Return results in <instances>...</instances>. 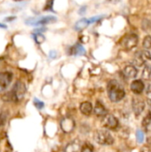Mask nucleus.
<instances>
[{
	"instance_id": "nucleus-10",
	"label": "nucleus",
	"mask_w": 151,
	"mask_h": 152,
	"mask_svg": "<svg viewBox=\"0 0 151 152\" xmlns=\"http://www.w3.org/2000/svg\"><path fill=\"white\" fill-rule=\"evenodd\" d=\"M132 106H133V112L135 114V116H140L142 114V112L144 110V102L143 101L139 98V97H135L133 99V102H132Z\"/></svg>"
},
{
	"instance_id": "nucleus-7",
	"label": "nucleus",
	"mask_w": 151,
	"mask_h": 152,
	"mask_svg": "<svg viewBox=\"0 0 151 152\" xmlns=\"http://www.w3.org/2000/svg\"><path fill=\"white\" fill-rule=\"evenodd\" d=\"M12 80V74L11 72L5 71L0 73V93L5 90Z\"/></svg>"
},
{
	"instance_id": "nucleus-11",
	"label": "nucleus",
	"mask_w": 151,
	"mask_h": 152,
	"mask_svg": "<svg viewBox=\"0 0 151 152\" xmlns=\"http://www.w3.org/2000/svg\"><path fill=\"white\" fill-rule=\"evenodd\" d=\"M144 84L142 80H134L132 82L131 84V90L133 93H134L135 94H140L142 93V91L144 90Z\"/></svg>"
},
{
	"instance_id": "nucleus-28",
	"label": "nucleus",
	"mask_w": 151,
	"mask_h": 152,
	"mask_svg": "<svg viewBox=\"0 0 151 152\" xmlns=\"http://www.w3.org/2000/svg\"><path fill=\"white\" fill-rule=\"evenodd\" d=\"M146 93H147V94H148L149 95H150V96H151V84H150V85L148 86Z\"/></svg>"
},
{
	"instance_id": "nucleus-2",
	"label": "nucleus",
	"mask_w": 151,
	"mask_h": 152,
	"mask_svg": "<svg viewBox=\"0 0 151 152\" xmlns=\"http://www.w3.org/2000/svg\"><path fill=\"white\" fill-rule=\"evenodd\" d=\"M109 98L113 102H118L124 99L125 92L123 86L117 80H110L107 86Z\"/></svg>"
},
{
	"instance_id": "nucleus-9",
	"label": "nucleus",
	"mask_w": 151,
	"mask_h": 152,
	"mask_svg": "<svg viewBox=\"0 0 151 152\" xmlns=\"http://www.w3.org/2000/svg\"><path fill=\"white\" fill-rule=\"evenodd\" d=\"M75 126H76V125H75L74 119L71 118H69V117L64 118L61 120V127L62 131H63L64 133H67V134L71 133V132L74 130Z\"/></svg>"
},
{
	"instance_id": "nucleus-15",
	"label": "nucleus",
	"mask_w": 151,
	"mask_h": 152,
	"mask_svg": "<svg viewBox=\"0 0 151 152\" xmlns=\"http://www.w3.org/2000/svg\"><path fill=\"white\" fill-rule=\"evenodd\" d=\"M85 48H84L81 45H79V44L75 45H74L73 47H71V49H70V54H73V55L78 56V55H83V54H85Z\"/></svg>"
},
{
	"instance_id": "nucleus-23",
	"label": "nucleus",
	"mask_w": 151,
	"mask_h": 152,
	"mask_svg": "<svg viewBox=\"0 0 151 152\" xmlns=\"http://www.w3.org/2000/svg\"><path fill=\"white\" fill-rule=\"evenodd\" d=\"M53 0H47L44 10V11H51L53 9Z\"/></svg>"
},
{
	"instance_id": "nucleus-27",
	"label": "nucleus",
	"mask_w": 151,
	"mask_h": 152,
	"mask_svg": "<svg viewBox=\"0 0 151 152\" xmlns=\"http://www.w3.org/2000/svg\"><path fill=\"white\" fill-rule=\"evenodd\" d=\"M141 152H151V150L149 146H145V147H143V148L142 149Z\"/></svg>"
},
{
	"instance_id": "nucleus-25",
	"label": "nucleus",
	"mask_w": 151,
	"mask_h": 152,
	"mask_svg": "<svg viewBox=\"0 0 151 152\" xmlns=\"http://www.w3.org/2000/svg\"><path fill=\"white\" fill-rule=\"evenodd\" d=\"M102 18V16H96V17H93V18H91V19H88L89 20V23H93V22H95L99 20H101Z\"/></svg>"
},
{
	"instance_id": "nucleus-30",
	"label": "nucleus",
	"mask_w": 151,
	"mask_h": 152,
	"mask_svg": "<svg viewBox=\"0 0 151 152\" xmlns=\"http://www.w3.org/2000/svg\"><path fill=\"white\" fill-rule=\"evenodd\" d=\"M148 104L150 105V107L151 108V99H149V100H148Z\"/></svg>"
},
{
	"instance_id": "nucleus-31",
	"label": "nucleus",
	"mask_w": 151,
	"mask_h": 152,
	"mask_svg": "<svg viewBox=\"0 0 151 152\" xmlns=\"http://www.w3.org/2000/svg\"><path fill=\"white\" fill-rule=\"evenodd\" d=\"M109 1H111V2H114V0H109ZM117 1H118V0H117Z\"/></svg>"
},
{
	"instance_id": "nucleus-29",
	"label": "nucleus",
	"mask_w": 151,
	"mask_h": 152,
	"mask_svg": "<svg viewBox=\"0 0 151 152\" xmlns=\"http://www.w3.org/2000/svg\"><path fill=\"white\" fill-rule=\"evenodd\" d=\"M0 28H6V25H4V24H2V23H0Z\"/></svg>"
},
{
	"instance_id": "nucleus-12",
	"label": "nucleus",
	"mask_w": 151,
	"mask_h": 152,
	"mask_svg": "<svg viewBox=\"0 0 151 152\" xmlns=\"http://www.w3.org/2000/svg\"><path fill=\"white\" fill-rule=\"evenodd\" d=\"M93 112L97 117H104L108 114V110H106V108L104 107V105L101 102H96L94 109H93Z\"/></svg>"
},
{
	"instance_id": "nucleus-8",
	"label": "nucleus",
	"mask_w": 151,
	"mask_h": 152,
	"mask_svg": "<svg viewBox=\"0 0 151 152\" xmlns=\"http://www.w3.org/2000/svg\"><path fill=\"white\" fill-rule=\"evenodd\" d=\"M102 124L105 127H107L108 129H117L118 126V120L116 117H114L113 115H109L107 114L106 116L103 117V120H102Z\"/></svg>"
},
{
	"instance_id": "nucleus-14",
	"label": "nucleus",
	"mask_w": 151,
	"mask_h": 152,
	"mask_svg": "<svg viewBox=\"0 0 151 152\" xmlns=\"http://www.w3.org/2000/svg\"><path fill=\"white\" fill-rule=\"evenodd\" d=\"M93 105L89 102H84L80 105V111L85 116H89L93 112Z\"/></svg>"
},
{
	"instance_id": "nucleus-20",
	"label": "nucleus",
	"mask_w": 151,
	"mask_h": 152,
	"mask_svg": "<svg viewBox=\"0 0 151 152\" xmlns=\"http://www.w3.org/2000/svg\"><path fill=\"white\" fill-rule=\"evenodd\" d=\"M142 45L145 49H150L151 48V37L150 36H146L143 39Z\"/></svg>"
},
{
	"instance_id": "nucleus-5",
	"label": "nucleus",
	"mask_w": 151,
	"mask_h": 152,
	"mask_svg": "<svg viewBox=\"0 0 151 152\" xmlns=\"http://www.w3.org/2000/svg\"><path fill=\"white\" fill-rule=\"evenodd\" d=\"M151 60V54L149 51H142V52H138L135 54L133 62L136 66L138 67H142V65L145 64V62L147 61H150Z\"/></svg>"
},
{
	"instance_id": "nucleus-3",
	"label": "nucleus",
	"mask_w": 151,
	"mask_h": 152,
	"mask_svg": "<svg viewBox=\"0 0 151 152\" xmlns=\"http://www.w3.org/2000/svg\"><path fill=\"white\" fill-rule=\"evenodd\" d=\"M94 140L97 143L104 146L111 145L114 142V138L109 131L98 130L94 134Z\"/></svg>"
},
{
	"instance_id": "nucleus-19",
	"label": "nucleus",
	"mask_w": 151,
	"mask_h": 152,
	"mask_svg": "<svg viewBox=\"0 0 151 152\" xmlns=\"http://www.w3.org/2000/svg\"><path fill=\"white\" fill-rule=\"evenodd\" d=\"M150 124H151V113L150 112H149V113L144 117V118H143V120H142V126H143V127H145V128H147Z\"/></svg>"
},
{
	"instance_id": "nucleus-21",
	"label": "nucleus",
	"mask_w": 151,
	"mask_h": 152,
	"mask_svg": "<svg viewBox=\"0 0 151 152\" xmlns=\"http://www.w3.org/2000/svg\"><path fill=\"white\" fill-rule=\"evenodd\" d=\"M136 139L139 143H142L144 142V134L141 130H137L136 132Z\"/></svg>"
},
{
	"instance_id": "nucleus-22",
	"label": "nucleus",
	"mask_w": 151,
	"mask_h": 152,
	"mask_svg": "<svg viewBox=\"0 0 151 152\" xmlns=\"http://www.w3.org/2000/svg\"><path fill=\"white\" fill-rule=\"evenodd\" d=\"M34 38H35V41L37 43V44H41L44 41V37L42 35V34H39V33H36L34 35Z\"/></svg>"
},
{
	"instance_id": "nucleus-17",
	"label": "nucleus",
	"mask_w": 151,
	"mask_h": 152,
	"mask_svg": "<svg viewBox=\"0 0 151 152\" xmlns=\"http://www.w3.org/2000/svg\"><path fill=\"white\" fill-rule=\"evenodd\" d=\"M151 76V66L150 65H146L143 69L142 71V77L144 79H149Z\"/></svg>"
},
{
	"instance_id": "nucleus-13",
	"label": "nucleus",
	"mask_w": 151,
	"mask_h": 152,
	"mask_svg": "<svg viewBox=\"0 0 151 152\" xmlns=\"http://www.w3.org/2000/svg\"><path fill=\"white\" fill-rule=\"evenodd\" d=\"M123 73H124V76L126 77L127 78H134V77H136V76L138 74V71H137V69L134 66L128 65L124 69Z\"/></svg>"
},
{
	"instance_id": "nucleus-26",
	"label": "nucleus",
	"mask_w": 151,
	"mask_h": 152,
	"mask_svg": "<svg viewBox=\"0 0 151 152\" xmlns=\"http://www.w3.org/2000/svg\"><path fill=\"white\" fill-rule=\"evenodd\" d=\"M5 123V116L3 113H0V126Z\"/></svg>"
},
{
	"instance_id": "nucleus-6",
	"label": "nucleus",
	"mask_w": 151,
	"mask_h": 152,
	"mask_svg": "<svg viewBox=\"0 0 151 152\" xmlns=\"http://www.w3.org/2000/svg\"><path fill=\"white\" fill-rule=\"evenodd\" d=\"M56 17L54 16H44V17H39L37 19H30L29 21H27V24L33 25V26H37V25H44L48 23H52L56 21Z\"/></svg>"
},
{
	"instance_id": "nucleus-1",
	"label": "nucleus",
	"mask_w": 151,
	"mask_h": 152,
	"mask_svg": "<svg viewBox=\"0 0 151 152\" xmlns=\"http://www.w3.org/2000/svg\"><path fill=\"white\" fill-rule=\"evenodd\" d=\"M26 93V86L25 85L20 82L17 81L12 90L7 92L3 95V100L5 102H20Z\"/></svg>"
},
{
	"instance_id": "nucleus-16",
	"label": "nucleus",
	"mask_w": 151,
	"mask_h": 152,
	"mask_svg": "<svg viewBox=\"0 0 151 152\" xmlns=\"http://www.w3.org/2000/svg\"><path fill=\"white\" fill-rule=\"evenodd\" d=\"M89 20L88 19H82L80 20H78L76 24H75V29L77 30V31H80V30H83L85 28H86L88 25H89Z\"/></svg>"
},
{
	"instance_id": "nucleus-4",
	"label": "nucleus",
	"mask_w": 151,
	"mask_h": 152,
	"mask_svg": "<svg viewBox=\"0 0 151 152\" xmlns=\"http://www.w3.org/2000/svg\"><path fill=\"white\" fill-rule=\"evenodd\" d=\"M137 44H138V37L135 34H128L121 41V45L125 50H131L134 48L137 45Z\"/></svg>"
},
{
	"instance_id": "nucleus-24",
	"label": "nucleus",
	"mask_w": 151,
	"mask_h": 152,
	"mask_svg": "<svg viewBox=\"0 0 151 152\" xmlns=\"http://www.w3.org/2000/svg\"><path fill=\"white\" fill-rule=\"evenodd\" d=\"M34 104H35V106H36L38 110H42V109L44 108V102H42L41 101L37 100V99H35V100H34Z\"/></svg>"
},
{
	"instance_id": "nucleus-18",
	"label": "nucleus",
	"mask_w": 151,
	"mask_h": 152,
	"mask_svg": "<svg viewBox=\"0 0 151 152\" xmlns=\"http://www.w3.org/2000/svg\"><path fill=\"white\" fill-rule=\"evenodd\" d=\"M94 151V148L93 146L89 143V142H85L84 143V145L81 148V152H93Z\"/></svg>"
}]
</instances>
